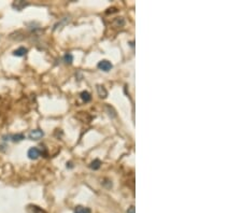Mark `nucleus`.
I'll list each match as a JSON object with an SVG mask.
<instances>
[{
  "instance_id": "obj_5",
  "label": "nucleus",
  "mask_w": 242,
  "mask_h": 213,
  "mask_svg": "<svg viewBox=\"0 0 242 213\" xmlns=\"http://www.w3.org/2000/svg\"><path fill=\"white\" fill-rule=\"evenodd\" d=\"M27 53V49L26 47H19L17 49H15L14 52H13V55L14 56H17V57H23V56H25Z\"/></svg>"
},
{
  "instance_id": "obj_10",
  "label": "nucleus",
  "mask_w": 242,
  "mask_h": 213,
  "mask_svg": "<svg viewBox=\"0 0 242 213\" xmlns=\"http://www.w3.org/2000/svg\"><path fill=\"white\" fill-rule=\"evenodd\" d=\"M74 213H91V209L89 208H85V207H76L74 210Z\"/></svg>"
},
{
  "instance_id": "obj_3",
  "label": "nucleus",
  "mask_w": 242,
  "mask_h": 213,
  "mask_svg": "<svg viewBox=\"0 0 242 213\" xmlns=\"http://www.w3.org/2000/svg\"><path fill=\"white\" fill-rule=\"evenodd\" d=\"M27 155H28V157L30 159H37V158H39V156L41 155V152L37 148H30L28 150V154Z\"/></svg>"
},
{
  "instance_id": "obj_1",
  "label": "nucleus",
  "mask_w": 242,
  "mask_h": 213,
  "mask_svg": "<svg viewBox=\"0 0 242 213\" xmlns=\"http://www.w3.org/2000/svg\"><path fill=\"white\" fill-rule=\"evenodd\" d=\"M98 68L100 70H102V71H104V72H108V71H110L111 69L113 68V65L109 60L104 59V60H101L98 63Z\"/></svg>"
},
{
  "instance_id": "obj_8",
  "label": "nucleus",
  "mask_w": 242,
  "mask_h": 213,
  "mask_svg": "<svg viewBox=\"0 0 242 213\" xmlns=\"http://www.w3.org/2000/svg\"><path fill=\"white\" fill-rule=\"evenodd\" d=\"M81 98H82V100H83L84 102H89L91 100V96L88 91H84L81 93Z\"/></svg>"
},
{
  "instance_id": "obj_11",
  "label": "nucleus",
  "mask_w": 242,
  "mask_h": 213,
  "mask_svg": "<svg viewBox=\"0 0 242 213\" xmlns=\"http://www.w3.org/2000/svg\"><path fill=\"white\" fill-rule=\"evenodd\" d=\"M23 139H25V136H24L23 133H17V135H14V136H12V140L14 141V142H19V141H22Z\"/></svg>"
},
{
  "instance_id": "obj_14",
  "label": "nucleus",
  "mask_w": 242,
  "mask_h": 213,
  "mask_svg": "<svg viewBox=\"0 0 242 213\" xmlns=\"http://www.w3.org/2000/svg\"><path fill=\"white\" fill-rule=\"evenodd\" d=\"M127 213H136V209H135V207H133V205L129 207L128 210H127Z\"/></svg>"
},
{
  "instance_id": "obj_4",
  "label": "nucleus",
  "mask_w": 242,
  "mask_h": 213,
  "mask_svg": "<svg viewBox=\"0 0 242 213\" xmlns=\"http://www.w3.org/2000/svg\"><path fill=\"white\" fill-rule=\"evenodd\" d=\"M27 210L29 213H47L46 211L38 207V205H29L27 207Z\"/></svg>"
},
{
  "instance_id": "obj_12",
  "label": "nucleus",
  "mask_w": 242,
  "mask_h": 213,
  "mask_svg": "<svg viewBox=\"0 0 242 213\" xmlns=\"http://www.w3.org/2000/svg\"><path fill=\"white\" fill-rule=\"evenodd\" d=\"M124 24H125V21H124L123 17H117V19H115V21H114V25H116V26H118V27L124 26Z\"/></svg>"
},
{
  "instance_id": "obj_9",
  "label": "nucleus",
  "mask_w": 242,
  "mask_h": 213,
  "mask_svg": "<svg viewBox=\"0 0 242 213\" xmlns=\"http://www.w3.org/2000/svg\"><path fill=\"white\" fill-rule=\"evenodd\" d=\"M100 166H101V161L99 159H95L94 161H91V165H89V167H91L93 170H98L99 168H100Z\"/></svg>"
},
{
  "instance_id": "obj_13",
  "label": "nucleus",
  "mask_w": 242,
  "mask_h": 213,
  "mask_svg": "<svg viewBox=\"0 0 242 213\" xmlns=\"http://www.w3.org/2000/svg\"><path fill=\"white\" fill-rule=\"evenodd\" d=\"M64 60H65V63H67V64H71L72 61H73V56H72L70 53H67L64 56Z\"/></svg>"
},
{
  "instance_id": "obj_6",
  "label": "nucleus",
  "mask_w": 242,
  "mask_h": 213,
  "mask_svg": "<svg viewBox=\"0 0 242 213\" xmlns=\"http://www.w3.org/2000/svg\"><path fill=\"white\" fill-rule=\"evenodd\" d=\"M26 5H27V3L26 2H24V1H14L13 4H12V7L14 9H16V10H19V11H21L22 9H24Z\"/></svg>"
},
{
  "instance_id": "obj_2",
  "label": "nucleus",
  "mask_w": 242,
  "mask_h": 213,
  "mask_svg": "<svg viewBox=\"0 0 242 213\" xmlns=\"http://www.w3.org/2000/svg\"><path fill=\"white\" fill-rule=\"evenodd\" d=\"M43 136H44V133H43L42 130L34 129V130H31L30 133H29L28 138H29L30 140H39V139H41Z\"/></svg>"
},
{
  "instance_id": "obj_7",
  "label": "nucleus",
  "mask_w": 242,
  "mask_h": 213,
  "mask_svg": "<svg viewBox=\"0 0 242 213\" xmlns=\"http://www.w3.org/2000/svg\"><path fill=\"white\" fill-rule=\"evenodd\" d=\"M97 91H98V95L101 98H106L107 96H108V91H107V89L102 85H97Z\"/></svg>"
}]
</instances>
